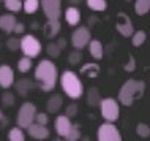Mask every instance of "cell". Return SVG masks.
<instances>
[{"label": "cell", "instance_id": "1", "mask_svg": "<svg viewBox=\"0 0 150 141\" xmlns=\"http://www.w3.org/2000/svg\"><path fill=\"white\" fill-rule=\"evenodd\" d=\"M35 81L36 86L43 92H51L57 86L59 81V70L55 63L49 59H43L38 62L35 68Z\"/></svg>", "mask_w": 150, "mask_h": 141}, {"label": "cell", "instance_id": "2", "mask_svg": "<svg viewBox=\"0 0 150 141\" xmlns=\"http://www.w3.org/2000/svg\"><path fill=\"white\" fill-rule=\"evenodd\" d=\"M145 92V83L141 79H128L123 83V86L119 90V103L123 106H131L137 98L144 95Z\"/></svg>", "mask_w": 150, "mask_h": 141}, {"label": "cell", "instance_id": "3", "mask_svg": "<svg viewBox=\"0 0 150 141\" xmlns=\"http://www.w3.org/2000/svg\"><path fill=\"white\" fill-rule=\"evenodd\" d=\"M60 86L63 94H67V97H70L71 100H78L84 95V84L79 76L71 70H65L60 75Z\"/></svg>", "mask_w": 150, "mask_h": 141}, {"label": "cell", "instance_id": "4", "mask_svg": "<svg viewBox=\"0 0 150 141\" xmlns=\"http://www.w3.org/2000/svg\"><path fill=\"white\" fill-rule=\"evenodd\" d=\"M98 108H100V113H101V118L109 124H114L120 116V103L117 102L115 98H112V97L101 98Z\"/></svg>", "mask_w": 150, "mask_h": 141}, {"label": "cell", "instance_id": "5", "mask_svg": "<svg viewBox=\"0 0 150 141\" xmlns=\"http://www.w3.org/2000/svg\"><path fill=\"white\" fill-rule=\"evenodd\" d=\"M41 48H43L41 43L35 35H24L19 40V49L22 51L24 57H29V59L38 57L40 52H41Z\"/></svg>", "mask_w": 150, "mask_h": 141}, {"label": "cell", "instance_id": "6", "mask_svg": "<svg viewBox=\"0 0 150 141\" xmlns=\"http://www.w3.org/2000/svg\"><path fill=\"white\" fill-rule=\"evenodd\" d=\"M36 106L35 103L32 102H25L22 103V106L19 108L18 111V118H16V122H18V127L19 128H27L29 125H32V124L35 122V114H36Z\"/></svg>", "mask_w": 150, "mask_h": 141}, {"label": "cell", "instance_id": "7", "mask_svg": "<svg viewBox=\"0 0 150 141\" xmlns=\"http://www.w3.org/2000/svg\"><path fill=\"white\" fill-rule=\"evenodd\" d=\"M96 140L98 141H122V133L114 124L104 122L98 127Z\"/></svg>", "mask_w": 150, "mask_h": 141}, {"label": "cell", "instance_id": "8", "mask_svg": "<svg viewBox=\"0 0 150 141\" xmlns=\"http://www.w3.org/2000/svg\"><path fill=\"white\" fill-rule=\"evenodd\" d=\"M92 40L90 37V29L86 26H79L78 29L71 33V45L74 49L78 51H82L84 48L88 45V41Z\"/></svg>", "mask_w": 150, "mask_h": 141}, {"label": "cell", "instance_id": "9", "mask_svg": "<svg viewBox=\"0 0 150 141\" xmlns=\"http://www.w3.org/2000/svg\"><path fill=\"white\" fill-rule=\"evenodd\" d=\"M115 29L117 32L125 38H129L134 33V27H133V21L129 19V16L127 13H119L117 14V22H115Z\"/></svg>", "mask_w": 150, "mask_h": 141}, {"label": "cell", "instance_id": "10", "mask_svg": "<svg viewBox=\"0 0 150 141\" xmlns=\"http://www.w3.org/2000/svg\"><path fill=\"white\" fill-rule=\"evenodd\" d=\"M40 3L47 19H59L62 16V0H41Z\"/></svg>", "mask_w": 150, "mask_h": 141}, {"label": "cell", "instance_id": "11", "mask_svg": "<svg viewBox=\"0 0 150 141\" xmlns=\"http://www.w3.org/2000/svg\"><path fill=\"white\" fill-rule=\"evenodd\" d=\"M14 84V71L13 68L6 63L0 65V87L2 89H10Z\"/></svg>", "mask_w": 150, "mask_h": 141}, {"label": "cell", "instance_id": "12", "mask_svg": "<svg viewBox=\"0 0 150 141\" xmlns=\"http://www.w3.org/2000/svg\"><path fill=\"white\" fill-rule=\"evenodd\" d=\"M25 130H27V133H29L30 138L38 140V141L47 140V138H49V135H51L49 128H47L46 125H40V124H35V122L32 124V125L27 127Z\"/></svg>", "mask_w": 150, "mask_h": 141}, {"label": "cell", "instance_id": "13", "mask_svg": "<svg viewBox=\"0 0 150 141\" xmlns=\"http://www.w3.org/2000/svg\"><path fill=\"white\" fill-rule=\"evenodd\" d=\"M54 127H55V132H57V135L60 136V138H65V136L68 135V132L71 130L73 122H71V119L67 118V116L60 114V116H57V118H55Z\"/></svg>", "mask_w": 150, "mask_h": 141}, {"label": "cell", "instance_id": "14", "mask_svg": "<svg viewBox=\"0 0 150 141\" xmlns=\"http://www.w3.org/2000/svg\"><path fill=\"white\" fill-rule=\"evenodd\" d=\"M63 106V97L60 94H54L49 97V100L46 102V110L49 114H57Z\"/></svg>", "mask_w": 150, "mask_h": 141}, {"label": "cell", "instance_id": "15", "mask_svg": "<svg viewBox=\"0 0 150 141\" xmlns=\"http://www.w3.org/2000/svg\"><path fill=\"white\" fill-rule=\"evenodd\" d=\"M60 29H62V26H60V21L59 19H47V22L44 24L43 30H44V37L46 38H54L59 35Z\"/></svg>", "mask_w": 150, "mask_h": 141}, {"label": "cell", "instance_id": "16", "mask_svg": "<svg viewBox=\"0 0 150 141\" xmlns=\"http://www.w3.org/2000/svg\"><path fill=\"white\" fill-rule=\"evenodd\" d=\"M65 21H67L68 26L76 27L81 22V11L78 6H68L65 10Z\"/></svg>", "mask_w": 150, "mask_h": 141}, {"label": "cell", "instance_id": "17", "mask_svg": "<svg viewBox=\"0 0 150 141\" xmlns=\"http://www.w3.org/2000/svg\"><path fill=\"white\" fill-rule=\"evenodd\" d=\"M33 89H35L33 81H30V79H27V78H22V79H19V81H16V92L21 97H27Z\"/></svg>", "mask_w": 150, "mask_h": 141}, {"label": "cell", "instance_id": "18", "mask_svg": "<svg viewBox=\"0 0 150 141\" xmlns=\"http://www.w3.org/2000/svg\"><path fill=\"white\" fill-rule=\"evenodd\" d=\"M87 46H88V52H90V56L93 59H96V60L103 59L104 48H103V43H101L100 40H90Z\"/></svg>", "mask_w": 150, "mask_h": 141}, {"label": "cell", "instance_id": "19", "mask_svg": "<svg viewBox=\"0 0 150 141\" xmlns=\"http://www.w3.org/2000/svg\"><path fill=\"white\" fill-rule=\"evenodd\" d=\"M16 22H18V21H16V18L11 13L2 14V16H0V30H3L5 33H11Z\"/></svg>", "mask_w": 150, "mask_h": 141}, {"label": "cell", "instance_id": "20", "mask_svg": "<svg viewBox=\"0 0 150 141\" xmlns=\"http://www.w3.org/2000/svg\"><path fill=\"white\" fill-rule=\"evenodd\" d=\"M101 102V95H100V90L98 87H90V89L87 90V103L88 106L92 108H96Z\"/></svg>", "mask_w": 150, "mask_h": 141}, {"label": "cell", "instance_id": "21", "mask_svg": "<svg viewBox=\"0 0 150 141\" xmlns=\"http://www.w3.org/2000/svg\"><path fill=\"white\" fill-rule=\"evenodd\" d=\"M40 8V0H24L22 10L25 14H35Z\"/></svg>", "mask_w": 150, "mask_h": 141}, {"label": "cell", "instance_id": "22", "mask_svg": "<svg viewBox=\"0 0 150 141\" xmlns=\"http://www.w3.org/2000/svg\"><path fill=\"white\" fill-rule=\"evenodd\" d=\"M134 11L137 16H144L150 11V0H136L134 2Z\"/></svg>", "mask_w": 150, "mask_h": 141}, {"label": "cell", "instance_id": "23", "mask_svg": "<svg viewBox=\"0 0 150 141\" xmlns=\"http://www.w3.org/2000/svg\"><path fill=\"white\" fill-rule=\"evenodd\" d=\"M87 6L90 8L92 11H96V13H100V11H106L108 8V2L106 0H86Z\"/></svg>", "mask_w": 150, "mask_h": 141}, {"label": "cell", "instance_id": "24", "mask_svg": "<svg viewBox=\"0 0 150 141\" xmlns=\"http://www.w3.org/2000/svg\"><path fill=\"white\" fill-rule=\"evenodd\" d=\"M81 73L88 76V78H95L96 75L100 73V65L98 63H86V65H82V68H81Z\"/></svg>", "mask_w": 150, "mask_h": 141}, {"label": "cell", "instance_id": "25", "mask_svg": "<svg viewBox=\"0 0 150 141\" xmlns=\"http://www.w3.org/2000/svg\"><path fill=\"white\" fill-rule=\"evenodd\" d=\"M8 141H25V133L22 128L13 127L8 132Z\"/></svg>", "mask_w": 150, "mask_h": 141}, {"label": "cell", "instance_id": "26", "mask_svg": "<svg viewBox=\"0 0 150 141\" xmlns=\"http://www.w3.org/2000/svg\"><path fill=\"white\" fill-rule=\"evenodd\" d=\"M145 40H147V33H145L144 30H136L134 33L131 35V43H133V46H136V48L142 46L145 43Z\"/></svg>", "mask_w": 150, "mask_h": 141}, {"label": "cell", "instance_id": "27", "mask_svg": "<svg viewBox=\"0 0 150 141\" xmlns=\"http://www.w3.org/2000/svg\"><path fill=\"white\" fill-rule=\"evenodd\" d=\"M3 5L8 11L11 13H19L22 10V2L21 0H3Z\"/></svg>", "mask_w": 150, "mask_h": 141}, {"label": "cell", "instance_id": "28", "mask_svg": "<svg viewBox=\"0 0 150 141\" xmlns=\"http://www.w3.org/2000/svg\"><path fill=\"white\" fill-rule=\"evenodd\" d=\"M81 138V128L79 125H76V124H73V127H71V130L68 132V135L65 136V141H79Z\"/></svg>", "mask_w": 150, "mask_h": 141}, {"label": "cell", "instance_id": "29", "mask_svg": "<svg viewBox=\"0 0 150 141\" xmlns=\"http://www.w3.org/2000/svg\"><path fill=\"white\" fill-rule=\"evenodd\" d=\"M32 68V59L29 57H21L18 62V70L21 71V73H29Z\"/></svg>", "mask_w": 150, "mask_h": 141}, {"label": "cell", "instance_id": "30", "mask_svg": "<svg viewBox=\"0 0 150 141\" xmlns=\"http://www.w3.org/2000/svg\"><path fill=\"white\" fill-rule=\"evenodd\" d=\"M68 62H70V65H79L82 62V52L78 49L71 51L70 56H68Z\"/></svg>", "mask_w": 150, "mask_h": 141}, {"label": "cell", "instance_id": "31", "mask_svg": "<svg viewBox=\"0 0 150 141\" xmlns=\"http://www.w3.org/2000/svg\"><path fill=\"white\" fill-rule=\"evenodd\" d=\"M136 133H137V136H141V138H149L150 136V127L144 122H139L136 125Z\"/></svg>", "mask_w": 150, "mask_h": 141}, {"label": "cell", "instance_id": "32", "mask_svg": "<svg viewBox=\"0 0 150 141\" xmlns=\"http://www.w3.org/2000/svg\"><path fill=\"white\" fill-rule=\"evenodd\" d=\"M16 102V97L13 92H5V94H2V103H3V106H13Z\"/></svg>", "mask_w": 150, "mask_h": 141}, {"label": "cell", "instance_id": "33", "mask_svg": "<svg viewBox=\"0 0 150 141\" xmlns=\"http://www.w3.org/2000/svg\"><path fill=\"white\" fill-rule=\"evenodd\" d=\"M46 52H47V56H49V57L57 59L62 51H60L59 48H57V45H55V43H47V46H46Z\"/></svg>", "mask_w": 150, "mask_h": 141}, {"label": "cell", "instance_id": "34", "mask_svg": "<svg viewBox=\"0 0 150 141\" xmlns=\"http://www.w3.org/2000/svg\"><path fill=\"white\" fill-rule=\"evenodd\" d=\"M78 113H79V106L76 103H71V105H68V106H67L63 116H67L68 119H71V118H74V116H78Z\"/></svg>", "mask_w": 150, "mask_h": 141}, {"label": "cell", "instance_id": "35", "mask_svg": "<svg viewBox=\"0 0 150 141\" xmlns=\"http://www.w3.org/2000/svg\"><path fill=\"white\" fill-rule=\"evenodd\" d=\"M6 48L10 51H18L19 49V38H16V37H10L6 40Z\"/></svg>", "mask_w": 150, "mask_h": 141}, {"label": "cell", "instance_id": "36", "mask_svg": "<svg viewBox=\"0 0 150 141\" xmlns=\"http://www.w3.org/2000/svg\"><path fill=\"white\" fill-rule=\"evenodd\" d=\"M47 122H49V118H47L46 113H36V114H35V124L47 125Z\"/></svg>", "mask_w": 150, "mask_h": 141}, {"label": "cell", "instance_id": "37", "mask_svg": "<svg viewBox=\"0 0 150 141\" xmlns=\"http://www.w3.org/2000/svg\"><path fill=\"white\" fill-rule=\"evenodd\" d=\"M125 71H134V68H136V60L133 56H129V59H128V62L125 63Z\"/></svg>", "mask_w": 150, "mask_h": 141}, {"label": "cell", "instance_id": "38", "mask_svg": "<svg viewBox=\"0 0 150 141\" xmlns=\"http://www.w3.org/2000/svg\"><path fill=\"white\" fill-rule=\"evenodd\" d=\"M13 32H14L16 35H22L24 32H25V26H24L22 22H19V21H18V22L14 24V27H13Z\"/></svg>", "mask_w": 150, "mask_h": 141}, {"label": "cell", "instance_id": "39", "mask_svg": "<svg viewBox=\"0 0 150 141\" xmlns=\"http://www.w3.org/2000/svg\"><path fill=\"white\" fill-rule=\"evenodd\" d=\"M55 45H57V48H59L60 51H62V49H65V48H67V38H59Z\"/></svg>", "mask_w": 150, "mask_h": 141}, {"label": "cell", "instance_id": "40", "mask_svg": "<svg viewBox=\"0 0 150 141\" xmlns=\"http://www.w3.org/2000/svg\"><path fill=\"white\" fill-rule=\"evenodd\" d=\"M68 2H70V5H71V6H76V5H79V3L82 2V0H68Z\"/></svg>", "mask_w": 150, "mask_h": 141}, {"label": "cell", "instance_id": "41", "mask_svg": "<svg viewBox=\"0 0 150 141\" xmlns=\"http://www.w3.org/2000/svg\"><path fill=\"white\" fill-rule=\"evenodd\" d=\"M0 118H2V108H0Z\"/></svg>", "mask_w": 150, "mask_h": 141}, {"label": "cell", "instance_id": "42", "mask_svg": "<svg viewBox=\"0 0 150 141\" xmlns=\"http://www.w3.org/2000/svg\"><path fill=\"white\" fill-rule=\"evenodd\" d=\"M55 141H62V140H55Z\"/></svg>", "mask_w": 150, "mask_h": 141}, {"label": "cell", "instance_id": "43", "mask_svg": "<svg viewBox=\"0 0 150 141\" xmlns=\"http://www.w3.org/2000/svg\"><path fill=\"white\" fill-rule=\"evenodd\" d=\"M0 2H3V0H0Z\"/></svg>", "mask_w": 150, "mask_h": 141}]
</instances>
